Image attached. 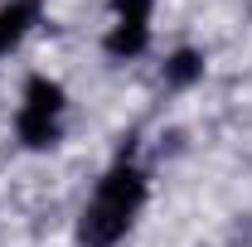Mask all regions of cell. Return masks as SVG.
I'll use <instances>...</instances> for the list:
<instances>
[{
	"mask_svg": "<svg viewBox=\"0 0 252 247\" xmlns=\"http://www.w3.org/2000/svg\"><path fill=\"white\" fill-rule=\"evenodd\" d=\"M112 10H117V20L151 25V10H156V0H112Z\"/></svg>",
	"mask_w": 252,
	"mask_h": 247,
	"instance_id": "cell-6",
	"label": "cell"
},
{
	"mask_svg": "<svg viewBox=\"0 0 252 247\" xmlns=\"http://www.w3.org/2000/svg\"><path fill=\"white\" fill-rule=\"evenodd\" d=\"M146 204V175L136 165H112L102 180H97L93 204L83 209V243L88 247H117L131 233V223Z\"/></svg>",
	"mask_w": 252,
	"mask_h": 247,
	"instance_id": "cell-1",
	"label": "cell"
},
{
	"mask_svg": "<svg viewBox=\"0 0 252 247\" xmlns=\"http://www.w3.org/2000/svg\"><path fill=\"white\" fill-rule=\"evenodd\" d=\"M199 78H204V54L199 49H175L165 59V83L170 88H194Z\"/></svg>",
	"mask_w": 252,
	"mask_h": 247,
	"instance_id": "cell-5",
	"label": "cell"
},
{
	"mask_svg": "<svg viewBox=\"0 0 252 247\" xmlns=\"http://www.w3.org/2000/svg\"><path fill=\"white\" fill-rule=\"evenodd\" d=\"M63 107H68V93H63L54 78L34 73L30 83H25V102H20L15 131H20V141H25L30 151H44V146H54V141H59V131H63Z\"/></svg>",
	"mask_w": 252,
	"mask_h": 247,
	"instance_id": "cell-2",
	"label": "cell"
},
{
	"mask_svg": "<svg viewBox=\"0 0 252 247\" xmlns=\"http://www.w3.org/2000/svg\"><path fill=\"white\" fill-rule=\"evenodd\" d=\"M146 44H151V25H136V20H117L112 34L102 39V49L112 59H136V54H146Z\"/></svg>",
	"mask_w": 252,
	"mask_h": 247,
	"instance_id": "cell-4",
	"label": "cell"
},
{
	"mask_svg": "<svg viewBox=\"0 0 252 247\" xmlns=\"http://www.w3.org/2000/svg\"><path fill=\"white\" fill-rule=\"evenodd\" d=\"M39 15H44V0H5L0 5V54H10L39 25Z\"/></svg>",
	"mask_w": 252,
	"mask_h": 247,
	"instance_id": "cell-3",
	"label": "cell"
}]
</instances>
